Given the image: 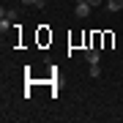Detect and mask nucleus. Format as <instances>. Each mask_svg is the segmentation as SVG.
Listing matches in <instances>:
<instances>
[{"instance_id":"nucleus-1","label":"nucleus","mask_w":123,"mask_h":123,"mask_svg":"<svg viewBox=\"0 0 123 123\" xmlns=\"http://www.w3.org/2000/svg\"><path fill=\"white\" fill-rule=\"evenodd\" d=\"M90 8H93V6L88 3V0H85V3H77V8H74V14H77L79 19H88V17H90Z\"/></svg>"},{"instance_id":"nucleus-2","label":"nucleus","mask_w":123,"mask_h":123,"mask_svg":"<svg viewBox=\"0 0 123 123\" xmlns=\"http://www.w3.org/2000/svg\"><path fill=\"white\" fill-rule=\"evenodd\" d=\"M85 60H88V63H98L101 60V49L98 47H88V49H85Z\"/></svg>"},{"instance_id":"nucleus-3","label":"nucleus","mask_w":123,"mask_h":123,"mask_svg":"<svg viewBox=\"0 0 123 123\" xmlns=\"http://www.w3.org/2000/svg\"><path fill=\"white\" fill-rule=\"evenodd\" d=\"M123 8V0H107V11H120Z\"/></svg>"},{"instance_id":"nucleus-4","label":"nucleus","mask_w":123,"mask_h":123,"mask_svg":"<svg viewBox=\"0 0 123 123\" xmlns=\"http://www.w3.org/2000/svg\"><path fill=\"white\" fill-rule=\"evenodd\" d=\"M90 77H93V79L101 77V66H98V63H90Z\"/></svg>"},{"instance_id":"nucleus-5","label":"nucleus","mask_w":123,"mask_h":123,"mask_svg":"<svg viewBox=\"0 0 123 123\" xmlns=\"http://www.w3.org/2000/svg\"><path fill=\"white\" fill-rule=\"evenodd\" d=\"M38 0H22V6H36Z\"/></svg>"},{"instance_id":"nucleus-6","label":"nucleus","mask_w":123,"mask_h":123,"mask_svg":"<svg viewBox=\"0 0 123 123\" xmlns=\"http://www.w3.org/2000/svg\"><path fill=\"white\" fill-rule=\"evenodd\" d=\"M47 6V0H38V3H36V8H44Z\"/></svg>"},{"instance_id":"nucleus-7","label":"nucleus","mask_w":123,"mask_h":123,"mask_svg":"<svg viewBox=\"0 0 123 123\" xmlns=\"http://www.w3.org/2000/svg\"><path fill=\"white\" fill-rule=\"evenodd\" d=\"M88 3H90V6H101L104 0H88Z\"/></svg>"},{"instance_id":"nucleus-8","label":"nucleus","mask_w":123,"mask_h":123,"mask_svg":"<svg viewBox=\"0 0 123 123\" xmlns=\"http://www.w3.org/2000/svg\"><path fill=\"white\" fill-rule=\"evenodd\" d=\"M74 3H85V0H74Z\"/></svg>"}]
</instances>
